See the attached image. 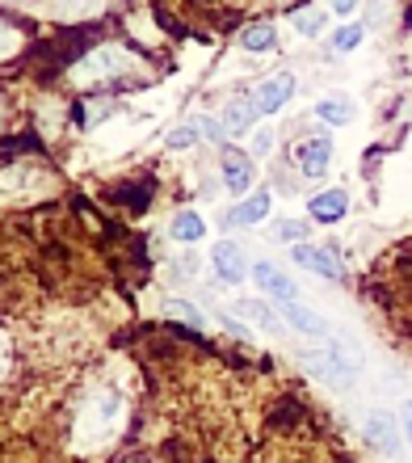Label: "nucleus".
Returning <instances> with one entry per match:
<instances>
[{
    "mask_svg": "<svg viewBox=\"0 0 412 463\" xmlns=\"http://www.w3.org/2000/svg\"><path fill=\"white\" fill-rule=\"evenodd\" d=\"M299 363H304L307 375L324 379V383H353L358 379V366H362V358L353 354V345L345 342V337H328L324 345H312V350L299 354Z\"/></svg>",
    "mask_w": 412,
    "mask_h": 463,
    "instance_id": "f257e3e1",
    "label": "nucleus"
},
{
    "mask_svg": "<svg viewBox=\"0 0 412 463\" xmlns=\"http://www.w3.org/2000/svg\"><path fill=\"white\" fill-rule=\"evenodd\" d=\"M278 312H282V320L291 325L295 333H307V337H332V329H328V320L324 317H315L312 307H304L299 299H282L278 304Z\"/></svg>",
    "mask_w": 412,
    "mask_h": 463,
    "instance_id": "f03ea898",
    "label": "nucleus"
},
{
    "mask_svg": "<svg viewBox=\"0 0 412 463\" xmlns=\"http://www.w3.org/2000/svg\"><path fill=\"white\" fill-rule=\"evenodd\" d=\"M291 93H295V76L291 72H278V76H269V80H261V85H257L253 101H257V110H261V114H278L282 106L291 101Z\"/></svg>",
    "mask_w": 412,
    "mask_h": 463,
    "instance_id": "7ed1b4c3",
    "label": "nucleus"
},
{
    "mask_svg": "<svg viewBox=\"0 0 412 463\" xmlns=\"http://www.w3.org/2000/svg\"><path fill=\"white\" fill-rule=\"evenodd\" d=\"M211 266H215V274H219L223 282H240L244 274H248V261H244L240 244H231V241H219V244H215V253H211Z\"/></svg>",
    "mask_w": 412,
    "mask_h": 463,
    "instance_id": "20e7f679",
    "label": "nucleus"
},
{
    "mask_svg": "<svg viewBox=\"0 0 412 463\" xmlns=\"http://www.w3.org/2000/svg\"><path fill=\"white\" fill-rule=\"evenodd\" d=\"M295 266L312 269V274H320V279H341L337 253H328V249H315V244H295Z\"/></svg>",
    "mask_w": 412,
    "mask_h": 463,
    "instance_id": "39448f33",
    "label": "nucleus"
},
{
    "mask_svg": "<svg viewBox=\"0 0 412 463\" xmlns=\"http://www.w3.org/2000/svg\"><path fill=\"white\" fill-rule=\"evenodd\" d=\"M366 439L375 442L379 451H400V421H396V417L391 413H383V409H379V413H370L366 417Z\"/></svg>",
    "mask_w": 412,
    "mask_h": 463,
    "instance_id": "423d86ee",
    "label": "nucleus"
},
{
    "mask_svg": "<svg viewBox=\"0 0 412 463\" xmlns=\"http://www.w3.org/2000/svg\"><path fill=\"white\" fill-rule=\"evenodd\" d=\"M328 156H332V144H328L324 135L320 139H304V144H295V165L307 173V177H320L328 169Z\"/></svg>",
    "mask_w": 412,
    "mask_h": 463,
    "instance_id": "0eeeda50",
    "label": "nucleus"
},
{
    "mask_svg": "<svg viewBox=\"0 0 412 463\" xmlns=\"http://www.w3.org/2000/svg\"><path fill=\"white\" fill-rule=\"evenodd\" d=\"M307 211H312V220H320V223H341L345 211H350V194H345V190H324V194H315L312 203H307Z\"/></svg>",
    "mask_w": 412,
    "mask_h": 463,
    "instance_id": "6e6552de",
    "label": "nucleus"
},
{
    "mask_svg": "<svg viewBox=\"0 0 412 463\" xmlns=\"http://www.w3.org/2000/svg\"><path fill=\"white\" fill-rule=\"evenodd\" d=\"M257 182V169L248 165V156H236V152H228L223 156V185H228L231 194H248Z\"/></svg>",
    "mask_w": 412,
    "mask_h": 463,
    "instance_id": "1a4fd4ad",
    "label": "nucleus"
},
{
    "mask_svg": "<svg viewBox=\"0 0 412 463\" xmlns=\"http://www.w3.org/2000/svg\"><path fill=\"white\" fill-rule=\"evenodd\" d=\"M253 279H257V287H261L266 295H274L278 304H282V299H295V282L286 279L282 269L269 266V261H257V266H253Z\"/></svg>",
    "mask_w": 412,
    "mask_h": 463,
    "instance_id": "9d476101",
    "label": "nucleus"
},
{
    "mask_svg": "<svg viewBox=\"0 0 412 463\" xmlns=\"http://www.w3.org/2000/svg\"><path fill=\"white\" fill-rule=\"evenodd\" d=\"M269 207H274V194H269V190H257L253 198H244L240 207L231 211L228 223H244V228H248V223H261L269 215Z\"/></svg>",
    "mask_w": 412,
    "mask_h": 463,
    "instance_id": "9b49d317",
    "label": "nucleus"
},
{
    "mask_svg": "<svg viewBox=\"0 0 412 463\" xmlns=\"http://www.w3.org/2000/svg\"><path fill=\"white\" fill-rule=\"evenodd\" d=\"M236 317L253 320L257 329H266V333H278L282 329V320L274 317V307H266L261 299H236Z\"/></svg>",
    "mask_w": 412,
    "mask_h": 463,
    "instance_id": "f8f14e48",
    "label": "nucleus"
},
{
    "mask_svg": "<svg viewBox=\"0 0 412 463\" xmlns=\"http://www.w3.org/2000/svg\"><path fill=\"white\" fill-rule=\"evenodd\" d=\"M257 101H231L228 110H223V131L228 135H244L253 131V118H257Z\"/></svg>",
    "mask_w": 412,
    "mask_h": 463,
    "instance_id": "ddd939ff",
    "label": "nucleus"
},
{
    "mask_svg": "<svg viewBox=\"0 0 412 463\" xmlns=\"http://www.w3.org/2000/svg\"><path fill=\"white\" fill-rule=\"evenodd\" d=\"M315 114L324 122H332V127H341V122L353 118V101L350 98H324L320 106H315Z\"/></svg>",
    "mask_w": 412,
    "mask_h": 463,
    "instance_id": "4468645a",
    "label": "nucleus"
},
{
    "mask_svg": "<svg viewBox=\"0 0 412 463\" xmlns=\"http://www.w3.org/2000/svg\"><path fill=\"white\" fill-rule=\"evenodd\" d=\"M202 232H206V223H202V215H194V211H182V215L173 220V236L185 244H194Z\"/></svg>",
    "mask_w": 412,
    "mask_h": 463,
    "instance_id": "2eb2a0df",
    "label": "nucleus"
},
{
    "mask_svg": "<svg viewBox=\"0 0 412 463\" xmlns=\"http://www.w3.org/2000/svg\"><path fill=\"white\" fill-rule=\"evenodd\" d=\"M240 47L244 51H269V47H274V25H269V22L248 25V30L240 34Z\"/></svg>",
    "mask_w": 412,
    "mask_h": 463,
    "instance_id": "dca6fc26",
    "label": "nucleus"
},
{
    "mask_svg": "<svg viewBox=\"0 0 412 463\" xmlns=\"http://www.w3.org/2000/svg\"><path fill=\"white\" fill-rule=\"evenodd\" d=\"M274 236L286 244H304L307 241V223L304 220H278L274 223Z\"/></svg>",
    "mask_w": 412,
    "mask_h": 463,
    "instance_id": "f3484780",
    "label": "nucleus"
},
{
    "mask_svg": "<svg viewBox=\"0 0 412 463\" xmlns=\"http://www.w3.org/2000/svg\"><path fill=\"white\" fill-rule=\"evenodd\" d=\"M198 139H202V131H198V122H185V127L169 131V147H194Z\"/></svg>",
    "mask_w": 412,
    "mask_h": 463,
    "instance_id": "a211bd4d",
    "label": "nucleus"
},
{
    "mask_svg": "<svg viewBox=\"0 0 412 463\" xmlns=\"http://www.w3.org/2000/svg\"><path fill=\"white\" fill-rule=\"evenodd\" d=\"M362 43V25H341L337 34H332V47L337 51H353Z\"/></svg>",
    "mask_w": 412,
    "mask_h": 463,
    "instance_id": "6ab92c4d",
    "label": "nucleus"
},
{
    "mask_svg": "<svg viewBox=\"0 0 412 463\" xmlns=\"http://www.w3.org/2000/svg\"><path fill=\"white\" fill-rule=\"evenodd\" d=\"M295 25H299L304 34H320V30H324V13H320V9H304V13H295Z\"/></svg>",
    "mask_w": 412,
    "mask_h": 463,
    "instance_id": "aec40b11",
    "label": "nucleus"
},
{
    "mask_svg": "<svg viewBox=\"0 0 412 463\" xmlns=\"http://www.w3.org/2000/svg\"><path fill=\"white\" fill-rule=\"evenodd\" d=\"M198 122V131L211 139V144H223L228 139V131H223V118H194Z\"/></svg>",
    "mask_w": 412,
    "mask_h": 463,
    "instance_id": "412c9836",
    "label": "nucleus"
},
{
    "mask_svg": "<svg viewBox=\"0 0 412 463\" xmlns=\"http://www.w3.org/2000/svg\"><path fill=\"white\" fill-rule=\"evenodd\" d=\"M169 317L185 320V325H194V329H198V325H202V317H198V312H194V307H190V304H182V299H173V304H169Z\"/></svg>",
    "mask_w": 412,
    "mask_h": 463,
    "instance_id": "4be33fe9",
    "label": "nucleus"
},
{
    "mask_svg": "<svg viewBox=\"0 0 412 463\" xmlns=\"http://www.w3.org/2000/svg\"><path fill=\"white\" fill-rule=\"evenodd\" d=\"M328 9L332 13H353L358 9V0H328Z\"/></svg>",
    "mask_w": 412,
    "mask_h": 463,
    "instance_id": "5701e85b",
    "label": "nucleus"
},
{
    "mask_svg": "<svg viewBox=\"0 0 412 463\" xmlns=\"http://www.w3.org/2000/svg\"><path fill=\"white\" fill-rule=\"evenodd\" d=\"M269 144H274V139H269V135L261 131V135H257V139H253V152H269Z\"/></svg>",
    "mask_w": 412,
    "mask_h": 463,
    "instance_id": "b1692460",
    "label": "nucleus"
},
{
    "mask_svg": "<svg viewBox=\"0 0 412 463\" xmlns=\"http://www.w3.org/2000/svg\"><path fill=\"white\" fill-rule=\"evenodd\" d=\"M404 434H408V439H412V404H408V409H404Z\"/></svg>",
    "mask_w": 412,
    "mask_h": 463,
    "instance_id": "393cba45",
    "label": "nucleus"
}]
</instances>
